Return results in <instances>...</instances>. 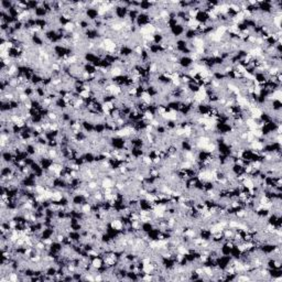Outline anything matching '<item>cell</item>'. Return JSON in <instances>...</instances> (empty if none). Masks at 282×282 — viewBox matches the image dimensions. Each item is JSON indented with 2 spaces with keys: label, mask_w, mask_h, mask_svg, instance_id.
<instances>
[{
  "label": "cell",
  "mask_w": 282,
  "mask_h": 282,
  "mask_svg": "<svg viewBox=\"0 0 282 282\" xmlns=\"http://www.w3.org/2000/svg\"><path fill=\"white\" fill-rule=\"evenodd\" d=\"M139 99L141 100V103H143V104H146V105H148V106L153 104V101H154L153 96H152L149 92H147V90H143L142 93L140 94Z\"/></svg>",
  "instance_id": "6da1fadb"
},
{
  "label": "cell",
  "mask_w": 282,
  "mask_h": 282,
  "mask_svg": "<svg viewBox=\"0 0 282 282\" xmlns=\"http://www.w3.org/2000/svg\"><path fill=\"white\" fill-rule=\"evenodd\" d=\"M110 227L111 229L114 230H117V232H121L122 229L125 228V224L121 222V219L119 217H116V218H113L110 220Z\"/></svg>",
  "instance_id": "7a4b0ae2"
},
{
  "label": "cell",
  "mask_w": 282,
  "mask_h": 282,
  "mask_svg": "<svg viewBox=\"0 0 282 282\" xmlns=\"http://www.w3.org/2000/svg\"><path fill=\"white\" fill-rule=\"evenodd\" d=\"M115 186V182L113 179H109V177H103L101 179V183H100V187L103 189H113Z\"/></svg>",
  "instance_id": "3957f363"
},
{
  "label": "cell",
  "mask_w": 282,
  "mask_h": 282,
  "mask_svg": "<svg viewBox=\"0 0 282 282\" xmlns=\"http://www.w3.org/2000/svg\"><path fill=\"white\" fill-rule=\"evenodd\" d=\"M122 67L120 66H113V67L109 70V75L111 78H117V77H120L122 75Z\"/></svg>",
  "instance_id": "277c9868"
},
{
  "label": "cell",
  "mask_w": 282,
  "mask_h": 282,
  "mask_svg": "<svg viewBox=\"0 0 282 282\" xmlns=\"http://www.w3.org/2000/svg\"><path fill=\"white\" fill-rule=\"evenodd\" d=\"M92 212H93V204H90V203H85L80 207V213L85 216H90Z\"/></svg>",
  "instance_id": "5b68a950"
},
{
  "label": "cell",
  "mask_w": 282,
  "mask_h": 282,
  "mask_svg": "<svg viewBox=\"0 0 282 282\" xmlns=\"http://www.w3.org/2000/svg\"><path fill=\"white\" fill-rule=\"evenodd\" d=\"M192 45L195 49L196 47H202L206 45V42H205V40L202 37H195L194 39H192Z\"/></svg>",
  "instance_id": "8992f818"
},
{
  "label": "cell",
  "mask_w": 282,
  "mask_h": 282,
  "mask_svg": "<svg viewBox=\"0 0 282 282\" xmlns=\"http://www.w3.org/2000/svg\"><path fill=\"white\" fill-rule=\"evenodd\" d=\"M175 251H177V253H181L183 256H189L191 255V250L189 249V247H186L182 244H180L175 248Z\"/></svg>",
  "instance_id": "52a82bcc"
},
{
  "label": "cell",
  "mask_w": 282,
  "mask_h": 282,
  "mask_svg": "<svg viewBox=\"0 0 282 282\" xmlns=\"http://www.w3.org/2000/svg\"><path fill=\"white\" fill-rule=\"evenodd\" d=\"M103 263H104V261L98 257H95L93 260L90 261V265H92V268H93V269H96V270L100 269L101 267H103Z\"/></svg>",
  "instance_id": "ba28073f"
},
{
  "label": "cell",
  "mask_w": 282,
  "mask_h": 282,
  "mask_svg": "<svg viewBox=\"0 0 282 282\" xmlns=\"http://www.w3.org/2000/svg\"><path fill=\"white\" fill-rule=\"evenodd\" d=\"M63 197H64V193H63V192H62V191H60V189H56V191H54V193H53L52 202H55V203L62 202Z\"/></svg>",
  "instance_id": "9c48e42d"
},
{
  "label": "cell",
  "mask_w": 282,
  "mask_h": 282,
  "mask_svg": "<svg viewBox=\"0 0 282 282\" xmlns=\"http://www.w3.org/2000/svg\"><path fill=\"white\" fill-rule=\"evenodd\" d=\"M63 29H64V31L66 32V33H73L74 32V30L76 29V27H75V23L74 22H72V21H67L65 24L63 25Z\"/></svg>",
  "instance_id": "30bf717a"
},
{
  "label": "cell",
  "mask_w": 282,
  "mask_h": 282,
  "mask_svg": "<svg viewBox=\"0 0 282 282\" xmlns=\"http://www.w3.org/2000/svg\"><path fill=\"white\" fill-rule=\"evenodd\" d=\"M241 183H243V185H244L245 189H253V187H255V183H253V179H251L250 177H248L247 179H245Z\"/></svg>",
  "instance_id": "8fae6325"
},
{
  "label": "cell",
  "mask_w": 282,
  "mask_h": 282,
  "mask_svg": "<svg viewBox=\"0 0 282 282\" xmlns=\"http://www.w3.org/2000/svg\"><path fill=\"white\" fill-rule=\"evenodd\" d=\"M143 120H147V121H151L152 119H154V114L152 113L151 110L146 109L143 111V116H142Z\"/></svg>",
  "instance_id": "7c38bea8"
},
{
  "label": "cell",
  "mask_w": 282,
  "mask_h": 282,
  "mask_svg": "<svg viewBox=\"0 0 282 282\" xmlns=\"http://www.w3.org/2000/svg\"><path fill=\"white\" fill-rule=\"evenodd\" d=\"M141 162H142L146 166H150V165L153 164V160H152L151 156H149V154H146V156H141Z\"/></svg>",
  "instance_id": "4fadbf2b"
},
{
  "label": "cell",
  "mask_w": 282,
  "mask_h": 282,
  "mask_svg": "<svg viewBox=\"0 0 282 282\" xmlns=\"http://www.w3.org/2000/svg\"><path fill=\"white\" fill-rule=\"evenodd\" d=\"M47 118H49L51 121H54L56 122V120L59 119V115H57V113L56 111H49L47 115Z\"/></svg>",
  "instance_id": "5bb4252c"
},
{
  "label": "cell",
  "mask_w": 282,
  "mask_h": 282,
  "mask_svg": "<svg viewBox=\"0 0 282 282\" xmlns=\"http://www.w3.org/2000/svg\"><path fill=\"white\" fill-rule=\"evenodd\" d=\"M7 277L9 278V281L10 282H17L20 280L19 278V274L16 273V272H10V273L7 274Z\"/></svg>",
  "instance_id": "9a60e30c"
},
{
  "label": "cell",
  "mask_w": 282,
  "mask_h": 282,
  "mask_svg": "<svg viewBox=\"0 0 282 282\" xmlns=\"http://www.w3.org/2000/svg\"><path fill=\"white\" fill-rule=\"evenodd\" d=\"M251 133H253V137L257 138V139H260V138H262V137L265 136L262 129H255V130H251Z\"/></svg>",
  "instance_id": "2e32d148"
},
{
  "label": "cell",
  "mask_w": 282,
  "mask_h": 282,
  "mask_svg": "<svg viewBox=\"0 0 282 282\" xmlns=\"http://www.w3.org/2000/svg\"><path fill=\"white\" fill-rule=\"evenodd\" d=\"M87 189L89 191H94V189H98V183L96 181H88L87 183Z\"/></svg>",
  "instance_id": "e0dca14e"
},
{
  "label": "cell",
  "mask_w": 282,
  "mask_h": 282,
  "mask_svg": "<svg viewBox=\"0 0 282 282\" xmlns=\"http://www.w3.org/2000/svg\"><path fill=\"white\" fill-rule=\"evenodd\" d=\"M78 96L82 97L83 99H89V98H92L90 93H89V92H86V90H80V93H78Z\"/></svg>",
  "instance_id": "ac0fdd59"
},
{
  "label": "cell",
  "mask_w": 282,
  "mask_h": 282,
  "mask_svg": "<svg viewBox=\"0 0 282 282\" xmlns=\"http://www.w3.org/2000/svg\"><path fill=\"white\" fill-rule=\"evenodd\" d=\"M166 111V108H165L164 106H156V114L159 115V116H161V115H163Z\"/></svg>",
  "instance_id": "d6986e66"
},
{
  "label": "cell",
  "mask_w": 282,
  "mask_h": 282,
  "mask_svg": "<svg viewBox=\"0 0 282 282\" xmlns=\"http://www.w3.org/2000/svg\"><path fill=\"white\" fill-rule=\"evenodd\" d=\"M236 279H237L238 281H248V280H251V278L249 277L248 274H241V276H238Z\"/></svg>",
  "instance_id": "ffe728a7"
},
{
  "label": "cell",
  "mask_w": 282,
  "mask_h": 282,
  "mask_svg": "<svg viewBox=\"0 0 282 282\" xmlns=\"http://www.w3.org/2000/svg\"><path fill=\"white\" fill-rule=\"evenodd\" d=\"M149 123H150V125H152V126L154 127V128H159V127L161 126V122L159 121L158 119H156V118H154V119H152L151 121H149Z\"/></svg>",
  "instance_id": "44dd1931"
},
{
  "label": "cell",
  "mask_w": 282,
  "mask_h": 282,
  "mask_svg": "<svg viewBox=\"0 0 282 282\" xmlns=\"http://www.w3.org/2000/svg\"><path fill=\"white\" fill-rule=\"evenodd\" d=\"M232 75H234V77H235L236 80H238V78H239V80H240V78H243V75H241V74H240V73H239L238 71L234 70V71H232Z\"/></svg>",
  "instance_id": "7402d4cb"
},
{
  "label": "cell",
  "mask_w": 282,
  "mask_h": 282,
  "mask_svg": "<svg viewBox=\"0 0 282 282\" xmlns=\"http://www.w3.org/2000/svg\"><path fill=\"white\" fill-rule=\"evenodd\" d=\"M152 160H153V164L156 165V164H159V163H161V160H162V159H161L160 156H154Z\"/></svg>",
  "instance_id": "603a6c76"
},
{
  "label": "cell",
  "mask_w": 282,
  "mask_h": 282,
  "mask_svg": "<svg viewBox=\"0 0 282 282\" xmlns=\"http://www.w3.org/2000/svg\"><path fill=\"white\" fill-rule=\"evenodd\" d=\"M101 280H104V277L101 276V273H97L95 276V281H101Z\"/></svg>",
  "instance_id": "cb8c5ba5"
},
{
  "label": "cell",
  "mask_w": 282,
  "mask_h": 282,
  "mask_svg": "<svg viewBox=\"0 0 282 282\" xmlns=\"http://www.w3.org/2000/svg\"><path fill=\"white\" fill-rule=\"evenodd\" d=\"M281 131H282L281 123H278V127H277V135H281Z\"/></svg>",
  "instance_id": "d4e9b609"
}]
</instances>
